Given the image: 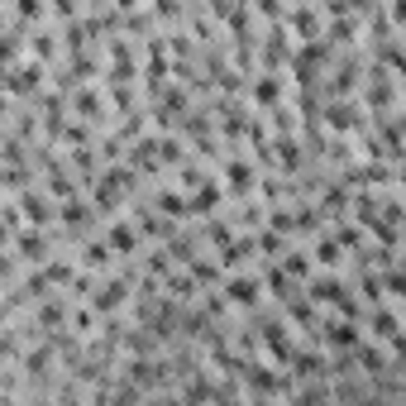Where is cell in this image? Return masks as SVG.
<instances>
[{
  "label": "cell",
  "instance_id": "6da1fadb",
  "mask_svg": "<svg viewBox=\"0 0 406 406\" xmlns=\"http://www.w3.org/2000/svg\"><path fill=\"white\" fill-rule=\"evenodd\" d=\"M106 248H120V253H130V248H134V230H130V220H115V225H110Z\"/></svg>",
  "mask_w": 406,
  "mask_h": 406
},
{
  "label": "cell",
  "instance_id": "7a4b0ae2",
  "mask_svg": "<svg viewBox=\"0 0 406 406\" xmlns=\"http://www.w3.org/2000/svg\"><path fill=\"white\" fill-rule=\"evenodd\" d=\"M325 340H335V349H354V340H358V330L344 321H330L325 325Z\"/></svg>",
  "mask_w": 406,
  "mask_h": 406
},
{
  "label": "cell",
  "instance_id": "3957f363",
  "mask_svg": "<svg viewBox=\"0 0 406 406\" xmlns=\"http://www.w3.org/2000/svg\"><path fill=\"white\" fill-rule=\"evenodd\" d=\"M43 253H48V239H43V234H20V258L38 263Z\"/></svg>",
  "mask_w": 406,
  "mask_h": 406
},
{
  "label": "cell",
  "instance_id": "277c9868",
  "mask_svg": "<svg viewBox=\"0 0 406 406\" xmlns=\"http://www.w3.org/2000/svg\"><path fill=\"white\" fill-rule=\"evenodd\" d=\"M62 316H67V301L48 297V301H43V311H38V325H43V330H53V325L62 321Z\"/></svg>",
  "mask_w": 406,
  "mask_h": 406
},
{
  "label": "cell",
  "instance_id": "5b68a950",
  "mask_svg": "<svg viewBox=\"0 0 406 406\" xmlns=\"http://www.w3.org/2000/svg\"><path fill=\"white\" fill-rule=\"evenodd\" d=\"M225 292H230L234 301H258V282H253V277H234Z\"/></svg>",
  "mask_w": 406,
  "mask_h": 406
},
{
  "label": "cell",
  "instance_id": "8992f818",
  "mask_svg": "<svg viewBox=\"0 0 406 406\" xmlns=\"http://www.w3.org/2000/svg\"><path fill=\"white\" fill-rule=\"evenodd\" d=\"M77 110L86 115V120H96V115H101V101H96V91H81V96H77Z\"/></svg>",
  "mask_w": 406,
  "mask_h": 406
},
{
  "label": "cell",
  "instance_id": "52a82bcc",
  "mask_svg": "<svg viewBox=\"0 0 406 406\" xmlns=\"http://www.w3.org/2000/svg\"><path fill=\"white\" fill-rule=\"evenodd\" d=\"M230 182H234L239 191H248V187H253V172H248L244 162H230Z\"/></svg>",
  "mask_w": 406,
  "mask_h": 406
},
{
  "label": "cell",
  "instance_id": "ba28073f",
  "mask_svg": "<svg viewBox=\"0 0 406 406\" xmlns=\"http://www.w3.org/2000/svg\"><path fill=\"white\" fill-rule=\"evenodd\" d=\"M253 96H258L263 106H268V101H277V81H272V77H263L258 86H253Z\"/></svg>",
  "mask_w": 406,
  "mask_h": 406
},
{
  "label": "cell",
  "instance_id": "9c48e42d",
  "mask_svg": "<svg viewBox=\"0 0 406 406\" xmlns=\"http://www.w3.org/2000/svg\"><path fill=\"white\" fill-rule=\"evenodd\" d=\"M15 53H20V38H15V34H0V62L15 57Z\"/></svg>",
  "mask_w": 406,
  "mask_h": 406
}]
</instances>
